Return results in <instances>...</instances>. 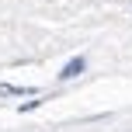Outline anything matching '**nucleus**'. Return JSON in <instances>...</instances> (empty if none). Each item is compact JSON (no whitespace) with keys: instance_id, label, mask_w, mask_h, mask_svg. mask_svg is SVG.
Wrapping results in <instances>:
<instances>
[{"instance_id":"nucleus-1","label":"nucleus","mask_w":132,"mask_h":132,"mask_svg":"<svg viewBox=\"0 0 132 132\" xmlns=\"http://www.w3.org/2000/svg\"><path fill=\"white\" fill-rule=\"evenodd\" d=\"M84 73V56H77V59H70L63 66V73H59V80H73V77H80Z\"/></svg>"}]
</instances>
